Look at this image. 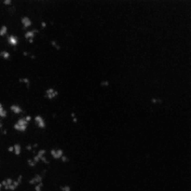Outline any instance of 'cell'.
I'll return each mask as SVG.
<instances>
[{"label": "cell", "mask_w": 191, "mask_h": 191, "mask_svg": "<svg viewBox=\"0 0 191 191\" xmlns=\"http://www.w3.org/2000/svg\"><path fill=\"white\" fill-rule=\"evenodd\" d=\"M22 175H19L16 180H13L12 178L7 177L1 181V184L3 188H5L6 191H15L19 188V186L22 184Z\"/></svg>", "instance_id": "obj_1"}, {"label": "cell", "mask_w": 191, "mask_h": 191, "mask_svg": "<svg viewBox=\"0 0 191 191\" xmlns=\"http://www.w3.org/2000/svg\"><path fill=\"white\" fill-rule=\"evenodd\" d=\"M45 155H46V150H45V149H40V150L35 155L34 158L29 159L27 160V164L30 167H35L40 160H42L45 158Z\"/></svg>", "instance_id": "obj_2"}, {"label": "cell", "mask_w": 191, "mask_h": 191, "mask_svg": "<svg viewBox=\"0 0 191 191\" xmlns=\"http://www.w3.org/2000/svg\"><path fill=\"white\" fill-rule=\"evenodd\" d=\"M28 124H29V122L26 121L24 118H20L17 120V122L14 124L13 128L16 130H18V132H25L28 127Z\"/></svg>", "instance_id": "obj_3"}, {"label": "cell", "mask_w": 191, "mask_h": 191, "mask_svg": "<svg viewBox=\"0 0 191 191\" xmlns=\"http://www.w3.org/2000/svg\"><path fill=\"white\" fill-rule=\"evenodd\" d=\"M59 95V91L54 88H48L45 91V97L48 100H53Z\"/></svg>", "instance_id": "obj_4"}, {"label": "cell", "mask_w": 191, "mask_h": 191, "mask_svg": "<svg viewBox=\"0 0 191 191\" xmlns=\"http://www.w3.org/2000/svg\"><path fill=\"white\" fill-rule=\"evenodd\" d=\"M37 33H38V30L37 29H34V30H31V31H27V32H25V34H24V37L29 41V43H33L34 38H35V36H36V35Z\"/></svg>", "instance_id": "obj_5"}, {"label": "cell", "mask_w": 191, "mask_h": 191, "mask_svg": "<svg viewBox=\"0 0 191 191\" xmlns=\"http://www.w3.org/2000/svg\"><path fill=\"white\" fill-rule=\"evenodd\" d=\"M50 154L55 159H61L62 157L65 155L63 154V150L61 148H52L50 150Z\"/></svg>", "instance_id": "obj_6"}, {"label": "cell", "mask_w": 191, "mask_h": 191, "mask_svg": "<svg viewBox=\"0 0 191 191\" xmlns=\"http://www.w3.org/2000/svg\"><path fill=\"white\" fill-rule=\"evenodd\" d=\"M35 122L37 125V127L40 129H45L46 128V122H45V119L41 117V116L37 115L35 117Z\"/></svg>", "instance_id": "obj_7"}, {"label": "cell", "mask_w": 191, "mask_h": 191, "mask_svg": "<svg viewBox=\"0 0 191 191\" xmlns=\"http://www.w3.org/2000/svg\"><path fill=\"white\" fill-rule=\"evenodd\" d=\"M39 183H43V176L40 174H36L29 180V184L32 186H36Z\"/></svg>", "instance_id": "obj_8"}, {"label": "cell", "mask_w": 191, "mask_h": 191, "mask_svg": "<svg viewBox=\"0 0 191 191\" xmlns=\"http://www.w3.org/2000/svg\"><path fill=\"white\" fill-rule=\"evenodd\" d=\"M21 22H22V27H24V29H27L28 27H30V26L32 25L31 19H30L29 17H27V16L22 17V20H21Z\"/></svg>", "instance_id": "obj_9"}, {"label": "cell", "mask_w": 191, "mask_h": 191, "mask_svg": "<svg viewBox=\"0 0 191 191\" xmlns=\"http://www.w3.org/2000/svg\"><path fill=\"white\" fill-rule=\"evenodd\" d=\"M7 43H9L10 46H12V47L17 46L18 43H19V40H18V38H17V36H13V35H10V36H7Z\"/></svg>", "instance_id": "obj_10"}, {"label": "cell", "mask_w": 191, "mask_h": 191, "mask_svg": "<svg viewBox=\"0 0 191 191\" xmlns=\"http://www.w3.org/2000/svg\"><path fill=\"white\" fill-rule=\"evenodd\" d=\"M9 109L12 111L14 114H21V113L24 112L22 108L20 106H18V104H12V106H10Z\"/></svg>", "instance_id": "obj_11"}, {"label": "cell", "mask_w": 191, "mask_h": 191, "mask_svg": "<svg viewBox=\"0 0 191 191\" xmlns=\"http://www.w3.org/2000/svg\"><path fill=\"white\" fill-rule=\"evenodd\" d=\"M7 117V112L5 108H4L3 104L0 102V118L3 119V118H6Z\"/></svg>", "instance_id": "obj_12"}, {"label": "cell", "mask_w": 191, "mask_h": 191, "mask_svg": "<svg viewBox=\"0 0 191 191\" xmlns=\"http://www.w3.org/2000/svg\"><path fill=\"white\" fill-rule=\"evenodd\" d=\"M13 153L16 156H19V155H21V153H22V147H21V145L20 144H15L14 145H13Z\"/></svg>", "instance_id": "obj_13"}, {"label": "cell", "mask_w": 191, "mask_h": 191, "mask_svg": "<svg viewBox=\"0 0 191 191\" xmlns=\"http://www.w3.org/2000/svg\"><path fill=\"white\" fill-rule=\"evenodd\" d=\"M19 82H21V83H24L27 88H30V85H31V81L28 77H21L19 78Z\"/></svg>", "instance_id": "obj_14"}, {"label": "cell", "mask_w": 191, "mask_h": 191, "mask_svg": "<svg viewBox=\"0 0 191 191\" xmlns=\"http://www.w3.org/2000/svg\"><path fill=\"white\" fill-rule=\"evenodd\" d=\"M0 57L4 60H9L10 58V53L7 50H0Z\"/></svg>", "instance_id": "obj_15"}, {"label": "cell", "mask_w": 191, "mask_h": 191, "mask_svg": "<svg viewBox=\"0 0 191 191\" xmlns=\"http://www.w3.org/2000/svg\"><path fill=\"white\" fill-rule=\"evenodd\" d=\"M7 34V25H2L0 27V36H5Z\"/></svg>", "instance_id": "obj_16"}, {"label": "cell", "mask_w": 191, "mask_h": 191, "mask_svg": "<svg viewBox=\"0 0 191 191\" xmlns=\"http://www.w3.org/2000/svg\"><path fill=\"white\" fill-rule=\"evenodd\" d=\"M50 45H51V46L53 47L54 48H56V50H61V46H60V44H59L56 40H51V41H50Z\"/></svg>", "instance_id": "obj_17"}, {"label": "cell", "mask_w": 191, "mask_h": 191, "mask_svg": "<svg viewBox=\"0 0 191 191\" xmlns=\"http://www.w3.org/2000/svg\"><path fill=\"white\" fill-rule=\"evenodd\" d=\"M43 186H44L43 183H39V184L34 186V189H35V191H42Z\"/></svg>", "instance_id": "obj_18"}, {"label": "cell", "mask_w": 191, "mask_h": 191, "mask_svg": "<svg viewBox=\"0 0 191 191\" xmlns=\"http://www.w3.org/2000/svg\"><path fill=\"white\" fill-rule=\"evenodd\" d=\"M37 147H38V145L37 144H33V145H26V149H27L28 151H32L33 149H35V148H36Z\"/></svg>", "instance_id": "obj_19"}, {"label": "cell", "mask_w": 191, "mask_h": 191, "mask_svg": "<svg viewBox=\"0 0 191 191\" xmlns=\"http://www.w3.org/2000/svg\"><path fill=\"white\" fill-rule=\"evenodd\" d=\"M60 189H61V191H72V189H71V186H68V185L61 186H60Z\"/></svg>", "instance_id": "obj_20"}, {"label": "cell", "mask_w": 191, "mask_h": 191, "mask_svg": "<svg viewBox=\"0 0 191 191\" xmlns=\"http://www.w3.org/2000/svg\"><path fill=\"white\" fill-rule=\"evenodd\" d=\"M151 103L152 104H159V103H162V101L159 98H157V97H153V98L151 99Z\"/></svg>", "instance_id": "obj_21"}, {"label": "cell", "mask_w": 191, "mask_h": 191, "mask_svg": "<svg viewBox=\"0 0 191 191\" xmlns=\"http://www.w3.org/2000/svg\"><path fill=\"white\" fill-rule=\"evenodd\" d=\"M71 118H72V120H73L74 123L77 122V118L76 113H75V112H72V113H71Z\"/></svg>", "instance_id": "obj_22"}, {"label": "cell", "mask_w": 191, "mask_h": 191, "mask_svg": "<svg viewBox=\"0 0 191 191\" xmlns=\"http://www.w3.org/2000/svg\"><path fill=\"white\" fill-rule=\"evenodd\" d=\"M100 85L102 86V87H108V86H109V81L108 80H103L100 83Z\"/></svg>", "instance_id": "obj_23"}, {"label": "cell", "mask_w": 191, "mask_h": 191, "mask_svg": "<svg viewBox=\"0 0 191 191\" xmlns=\"http://www.w3.org/2000/svg\"><path fill=\"white\" fill-rule=\"evenodd\" d=\"M61 160L63 162H65V163H66V162H68L69 161V159H68V157L67 156H65V155H63L62 158H61Z\"/></svg>", "instance_id": "obj_24"}, {"label": "cell", "mask_w": 191, "mask_h": 191, "mask_svg": "<svg viewBox=\"0 0 191 191\" xmlns=\"http://www.w3.org/2000/svg\"><path fill=\"white\" fill-rule=\"evenodd\" d=\"M4 5H11V4H12V1H10V0H5V1H3L2 2Z\"/></svg>", "instance_id": "obj_25"}, {"label": "cell", "mask_w": 191, "mask_h": 191, "mask_svg": "<svg viewBox=\"0 0 191 191\" xmlns=\"http://www.w3.org/2000/svg\"><path fill=\"white\" fill-rule=\"evenodd\" d=\"M24 119L27 122H30V121H31V119H32V117L30 115H28V116H26V117H24Z\"/></svg>", "instance_id": "obj_26"}, {"label": "cell", "mask_w": 191, "mask_h": 191, "mask_svg": "<svg viewBox=\"0 0 191 191\" xmlns=\"http://www.w3.org/2000/svg\"><path fill=\"white\" fill-rule=\"evenodd\" d=\"M41 27L46 28V27H47V22H41Z\"/></svg>", "instance_id": "obj_27"}, {"label": "cell", "mask_w": 191, "mask_h": 191, "mask_svg": "<svg viewBox=\"0 0 191 191\" xmlns=\"http://www.w3.org/2000/svg\"><path fill=\"white\" fill-rule=\"evenodd\" d=\"M7 151H9V152H13V145H10V147H7Z\"/></svg>", "instance_id": "obj_28"}, {"label": "cell", "mask_w": 191, "mask_h": 191, "mask_svg": "<svg viewBox=\"0 0 191 191\" xmlns=\"http://www.w3.org/2000/svg\"><path fill=\"white\" fill-rule=\"evenodd\" d=\"M4 128V123H3V120L1 118H0V129H3Z\"/></svg>", "instance_id": "obj_29"}, {"label": "cell", "mask_w": 191, "mask_h": 191, "mask_svg": "<svg viewBox=\"0 0 191 191\" xmlns=\"http://www.w3.org/2000/svg\"><path fill=\"white\" fill-rule=\"evenodd\" d=\"M22 54H24V56H29L30 55V53H29V52H27V51H24V52H22Z\"/></svg>", "instance_id": "obj_30"}, {"label": "cell", "mask_w": 191, "mask_h": 191, "mask_svg": "<svg viewBox=\"0 0 191 191\" xmlns=\"http://www.w3.org/2000/svg\"><path fill=\"white\" fill-rule=\"evenodd\" d=\"M3 189V186H2V184H1V181H0V191H2Z\"/></svg>", "instance_id": "obj_31"}, {"label": "cell", "mask_w": 191, "mask_h": 191, "mask_svg": "<svg viewBox=\"0 0 191 191\" xmlns=\"http://www.w3.org/2000/svg\"><path fill=\"white\" fill-rule=\"evenodd\" d=\"M31 58H32V59H35L36 56H35V55H31Z\"/></svg>", "instance_id": "obj_32"}]
</instances>
